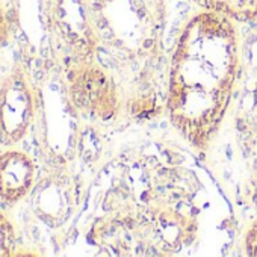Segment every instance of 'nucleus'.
Masks as SVG:
<instances>
[{"label":"nucleus","mask_w":257,"mask_h":257,"mask_svg":"<svg viewBox=\"0 0 257 257\" xmlns=\"http://www.w3.org/2000/svg\"><path fill=\"white\" fill-rule=\"evenodd\" d=\"M234 23L201 10L182 28L171 56L167 113L179 135L198 150H206L218 135L237 82Z\"/></svg>","instance_id":"1"},{"label":"nucleus","mask_w":257,"mask_h":257,"mask_svg":"<svg viewBox=\"0 0 257 257\" xmlns=\"http://www.w3.org/2000/svg\"><path fill=\"white\" fill-rule=\"evenodd\" d=\"M67 88L71 103L85 116L106 121L119 110L121 97L115 82L92 61L79 62L70 68Z\"/></svg>","instance_id":"2"},{"label":"nucleus","mask_w":257,"mask_h":257,"mask_svg":"<svg viewBox=\"0 0 257 257\" xmlns=\"http://www.w3.org/2000/svg\"><path fill=\"white\" fill-rule=\"evenodd\" d=\"M35 116V95L22 68H13L0 80V147H17Z\"/></svg>","instance_id":"3"},{"label":"nucleus","mask_w":257,"mask_h":257,"mask_svg":"<svg viewBox=\"0 0 257 257\" xmlns=\"http://www.w3.org/2000/svg\"><path fill=\"white\" fill-rule=\"evenodd\" d=\"M37 165L34 159L17 147L0 152V201L16 206L34 189Z\"/></svg>","instance_id":"4"},{"label":"nucleus","mask_w":257,"mask_h":257,"mask_svg":"<svg viewBox=\"0 0 257 257\" xmlns=\"http://www.w3.org/2000/svg\"><path fill=\"white\" fill-rule=\"evenodd\" d=\"M203 11L225 16L237 23L257 22V0H192Z\"/></svg>","instance_id":"5"},{"label":"nucleus","mask_w":257,"mask_h":257,"mask_svg":"<svg viewBox=\"0 0 257 257\" xmlns=\"http://www.w3.org/2000/svg\"><path fill=\"white\" fill-rule=\"evenodd\" d=\"M16 243H17L16 227L5 213L0 212V255L2 257L14 255Z\"/></svg>","instance_id":"6"},{"label":"nucleus","mask_w":257,"mask_h":257,"mask_svg":"<svg viewBox=\"0 0 257 257\" xmlns=\"http://www.w3.org/2000/svg\"><path fill=\"white\" fill-rule=\"evenodd\" d=\"M11 20L5 0H0V47H4L11 37Z\"/></svg>","instance_id":"7"},{"label":"nucleus","mask_w":257,"mask_h":257,"mask_svg":"<svg viewBox=\"0 0 257 257\" xmlns=\"http://www.w3.org/2000/svg\"><path fill=\"white\" fill-rule=\"evenodd\" d=\"M243 249L246 255L257 257V218L248 227L243 237Z\"/></svg>","instance_id":"8"}]
</instances>
